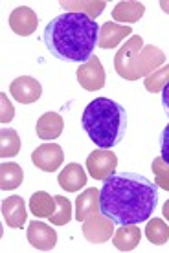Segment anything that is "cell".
<instances>
[{"label":"cell","mask_w":169,"mask_h":253,"mask_svg":"<svg viewBox=\"0 0 169 253\" xmlns=\"http://www.w3.org/2000/svg\"><path fill=\"white\" fill-rule=\"evenodd\" d=\"M145 237H147V241L151 244L162 246V244H166L169 241V226L162 218H153L145 226Z\"/></svg>","instance_id":"obj_23"},{"label":"cell","mask_w":169,"mask_h":253,"mask_svg":"<svg viewBox=\"0 0 169 253\" xmlns=\"http://www.w3.org/2000/svg\"><path fill=\"white\" fill-rule=\"evenodd\" d=\"M162 215H164V218L169 222V200L166 204H164V208H162Z\"/></svg>","instance_id":"obj_30"},{"label":"cell","mask_w":169,"mask_h":253,"mask_svg":"<svg viewBox=\"0 0 169 253\" xmlns=\"http://www.w3.org/2000/svg\"><path fill=\"white\" fill-rule=\"evenodd\" d=\"M2 216L7 228L19 229L26 224V204L22 196H7L6 200H2Z\"/></svg>","instance_id":"obj_13"},{"label":"cell","mask_w":169,"mask_h":253,"mask_svg":"<svg viewBox=\"0 0 169 253\" xmlns=\"http://www.w3.org/2000/svg\"><path fill=\"white\" fill-rule=\"evenodd\" d=\"M63 128H64V121L57 112H44L37 120L35 132L44 141H52V139H57L63 134Z\"/></svg>","instance_id":"obj_16"},{"label":"cell","mask_w":169,"mask_h":253,"mask_svg":"<svg viewBox=\"0 0 169 253\" xmlns=\"http://www.w3.org/2000/svg\"><path fill=\"white\" fill-rule=\"evenodd\" d=\"M32 162L39 171L54 172L63 165L64 152L61 145H57V143H43L33 151Z\"/></svg>","instance_id":"obj_8"},{"label":"cell","mask_w":169,"mask_h":253,"mask_svg":"<svg viewBox=\"0 0 169 253\" xmlns=\"http://www.w3.org/2000/svg\"><path fill=\"white\" fill-rule=\"evenodd\" d=\"M24 180V171L19 164L9 162V164L0 165V189L11 191L17 189Z\"/></svg>","instance_id":"obj_20"},{"label":"cell","mask_w":169,"mask_h":253,"mask_svg":"<svg viewBox=\"0 0 169 253\" xmlns=\"http://www.w3.org/2000/svg\"><path fill=\"white\" fill-rule=\"evenodd\" d=\"M160 156L169 164V123L164 126L162 134H160Z\"/></svg>","instance_id":"obj_28"},{"label":"cell","mask_w":169,"mask_h":253,"mask_svg":"<svg viewBox=\"0 0 169 253\" xmlns=\"http://www.w3.org/2000/svg\"><path fill=\"white\" fill-rule=\"evenodd\" d=\"M0 105H2L0 121H2V123H9V121L13 120V116H15V108H13V105L9 103V99H7V95L4 94V92L0 94Z\"/></svg>","instance_id":"obj_27"},{"label":"cell","mask_w":169,"mask_h":253,"mask_svg":"<svg viewBox=\"0 0 169 253\" xmlns=\"http://www.w3.org/2000/svg\"><path fill=\"white\" fill-rule=\"evenodd\" d=\"M57 182L68 193H75V191L83 189L87 185V172L79 164H68L63 171L59 172Z\"/></svg>","instance_id":"obj_17"},{"label":"cell","mask_w":169,"mask_h":253,"mask_svg":"<svg viewBox=\"0 0 169 253\" xmlns=\"http://www.w3.org/2000/svg\"><path fill=\"white\" fill-rule=\"evenodd\" d=\"M30 211L37 218H50L56 211V198L48 195L46 191H37L30 198Z\"/></svg>","instance_id":"obj_21"},{"label":"cell","mask_w":169,"mask_h":253,"mask_svg":"<svg viewBox=\"0 0 169 253\" xmlns=\"http://www.w3.org/2000/svg\"><path fill=\"white\" fill-rule=\"evenodd\" d=\"M83 128L100 149H113L127 130V110L111 97H96L83 112Z\"/></svg>","instance_id":"obj_3"},{"label":"cell","mask_w":169,"mask_h":253,"mask_svg":"<svg viewBox=\"0 0 169 253\" xmlns=\"http://www.w3.org/2000/svg\"><path fill=\"white\" fill-rule=\"evenodd\" d=\"M144 48V39L140 35H132L125 44L121 46L114 57V68L119 77L127 81H138L136 77V61L140 51Z\"/></svg>","instance_id":"obj_4"},{"label":"cell","mask_w":169,"mask_h":253,"mask_svg":"<svg viewBox=\"0 0 169 253\" xmlns=\"http://www.w3.org/2000/svg\"><path fill=\"white\" fill-rule=\"evenodd\" d=\"M118 156L111 149H96L87 158V171L94 180L105 182L116 172Z\"/></svg>","instance_id":"obj_5"},{"label":"cell","mask_w":169,"mask_h":253,"mask_svg":"<svg viewBox=\"0 0 169 253\" xmlns=\"http://www.w3.org/2000/svg\"><path fill=\"white\" fill-rule=\"evenodd\" d=\"M28 242L41 252H50L57 244V233L44 222L33 220L28 226Z\"/></svg>","instance_id":"obj_11"},{"label":"cell","mask_w":169,"mask_h":253,"mask_svg":"<svg viewBox=\"0 0 169 253\" xmlns=\"http://www.w3.org/2000/svg\"><path fill=\"white\" fill-rule=\"evenodd\" d=\"M9 94L22 105H30V103H35L41 99L43 86L35 77L20 76L9 84Z\"/></svg>","instance_id":"obj_9"},{"label":"cell","mask_w":169,"mask_h":253,"mask_svg":"<svg viewBox=\"0 0 169 253\" xmlns=\"http://www.w3.org/2000/svg\"><path fill=\"white\" fill-rule=\"evenodd\" d=\"M132 33L131 26L116 24V22H105L103 26H100V39H98V46L100 48H116V46L123 41L125 37H129Z\"/></svg>","instance_id":"obj_15"},{"label":"cell","mask_w":169,"mask_h":253,"mask_svg":"<svg viewBox=\"0 0 169 253\" xmlns=\"http://www.w3.org/2000/svg\"><path fill=\"white\" fill-rule=\"evenodd\" d=\"M56 198V211L50 216L54 226H64L72 220V204L64 196H54Z\"/></svg>","instance_id":"obj_25"},{"label":"cell","mask_w":169,"mask_h":253,"mask_svg":"<svg viewBox=\"0 0 169 253\" xmlns=\"http://www.w3.org/2000/svg\"><path fill=\"white\" fill-rule=\"evenodd\" d=\"M116 222L113 218L105 216L103 213H96V215H90L87 220L83 222V235L88 242L92 244H101V242H107L113 239L114 231H116Z\"/></svg>","instance_id":"obj_6"},{"label":"cell","mask_w":169,"mask_h":253,"mask_svg":"<svg viewBox=\"0 0 169 253\" xmlns=\"http://www.w3.org/2000/svg\"><path fill=\"white\" fill-rule=\"evenodd\" d=\"M142 241V231L138 224H125L116 228L113 235V244L119 252H132Z\"/></svg>","instance_id":"obj_18"},{"label":"cell","mask_w":169,"mask_h":253,"mask_svg":"<svg viewBox=\"0 0 169 253\" xmlns=\"http://www.w3.org/2000/svg\"><path fill=\"white\" fill-rule=\"evenodd\" d=\"M145 6L142 2H134V0H123L116 4V7L113 9V19L116 22H123V24H129V22H138V20L144 17Z\"/></svg>","instance_id":"obj_19"},{"label":"cell","mask_w":169,"mask_h":253,"mask_svg":"<svg viewBox=\"0 0 169 253\" xmlns=\"http://www.w3.org/2000/svg\"><path fill=\"white\" fill-rule=\"evenodd\" d=\"M100 211V191L96 187H88L75 198V220L77 222H85L90 215H96Z\"/></svg>","instance_id":"obj_14"},{"label":"cell","mask_w":169,"mask_h":253,"mask_svg":"<svg viewBox=\"0 0 169 253\" xmlns=\"http://www.w3.org/2000/svg\"><path fill=\"white\" fill-rule=\"evenodd\" d=\"M157 204L158 185L138 172L113 174L100 191L101 213L119 226L149 220Z\"/></svg>","instance_id":"obj_1"},{"label":"cell","mask_w":169,"mask_h":253,"mask_svg":"<svg viewBox=\"0 0 169 253\" xmlns=\"http://www.w3.org/2000/svg\"><path fill=\"white\" fill-rule=\"evenodd\" d=\"M37 26H39V17L32 7L28 6L15 7L11 11V15H9V28L13 30V33H17L20 37L32 35L37 30Z\"/></svg>","instance_id":"obj_10"},{"label":"cell","mask_w":169,"mask_h":253,"mask_svg":"<svg viewBox=\"0 0 169 253\" xmlns=\"http://www.w3.org/2000/svg\"><path fill=\"white\" fill-rule=\"evenodd\" d=\"M166 61V53H164L160 48L153 44H144L142 51H140V55H138V61H136V77H147L151 76L155 70H158L160 66L164 64Z\"/></svg>","instance_id":"obj_12"},{"label":"cell","mask_w":169,"mask_h":253,"mask_svg":"<svg viewBox=\"0 0 169 253\" xmlns=\"http://www.w3.org/2000/svg\"><path fill=\"white\" fill-rule=\"evenodd\" d=\"M75 76H77V83L88 92H96V90H101L105 86V70L96 55L79 64Z\"/></svg>","instance_id":"obj_7"},{"label":"cell","mask_w":169,"mask_h":253,"mask_svg":"<svg viewBox=\"0 0 169 253\" xmlns=\"http://www.w3.org/2000/svg\"><path fill=\"white\" fill-rule=\"evenodd\" d=\"M160 6H162L164 11L169 13V2H166V0H162V2H160Z\"/></svg>","instance_id":"obj_31"},{"label":"cell","mask_w":169,"mask_h":253,"mask_svg":"<svg viewBox=\"0 0 169 253\" xmlns=\"http://www.w3.org/2000/svg\"><path fill=\"white\" fill-rule=\"evenodd\" d=\"M20 151V136L15 128H2L0 130V156L11 158Z\"/></svg>","instance_id":"obj_22"},{"label":"cell","mask_w":169,"mask_h":253,"mask_svg":"<svg viewBox=\"0 0 169 253\" xmlns=\"http://www.w3.org/2000/svg\"><path fill=\"white\" fill-rule=\"evenodd\" d=\"M100 39V26L87 13L70 11L57 15L44 28L43 41L59 61L85 63L92 57Z\"/></svg>","instance_id":"obj_2"},{"label":"cell","mask_w":169,"mask_h":253,"mask_svg":"<svg viewBox=\"0 0 169 253\" xmlns=\"http://www.w3.org/2000/svg\"><path fill=\"white\" fill-rule=\"evenodd\" d=\"M151 169H153V174H155V184H157L160 189L169 191V164L168 162H166L162 156H158V158L153 160Z\"/></svg>","instance_id":"obj_26"},{"label":"cell","mask_w":169,"mask_h":253,"mask_svg":"<svg viewBox=\"0 0 169 253\" xmlns=\"http://www.w3.org/2000/svg\"><path fill=\"white\" fill-rule=\"evenodd\" d=\"M168 84H169V64H166V66H162V68L155 70L151 76L145 77V81H144L145 90L151 92V94H158V92H162Z\"/></svg>","instance_id":"obj_24"},{"label":"cell","mask_w":169,"mask_h":253,"mask_svg":"<svg viewBox=\"0 0 169 253\" xmlns=\"http://www.w3.org/2000/svg\"><path fill=\"white\" fill-rule=\"evenodd\" d=\"M162 105H164V110H166V114L169 116V84L162 90Z\"/></svg>","instance_id":"obj_29"}]
</instances>
